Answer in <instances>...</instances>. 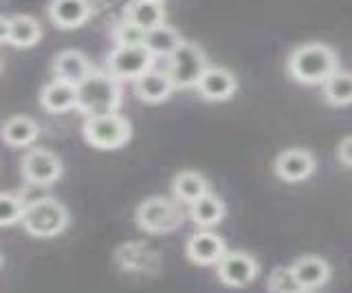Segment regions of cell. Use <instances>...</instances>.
Instances as JSON below:
<instances>
[{
  "label": "cell",
  "instance_id": "83f0119b",
  "mask_svg": "<svg viewBox=\"0 0 352 293\" xmlns=\"http://www.w3.org/2000/svg\"><path fill=\"white\" fill-rule=\"evenodd\" d=\"M337 157H339V161H341L344 166H350V168H352V135L346 137V139L339 144V148H337Z\"/></svg>",
  "mask_w": 352,
  "mask_h": 293
},
{
  "label": "cell",
  "instance_id": "3957f363",
  "mask_svg": "<svg viewBox=\"0 0 352 293\" xmlns=\"http://www.w3.org/2000/svg\"><path fill=\"white\" fill-rule=\"evenodd\" d=\"M69 225V212L55 199L42 197L27 205V212L22 216V227L27 234L36 238H53L66 230Z\"/></svg>",
  "mask_w": 352,
  "mask_h": 293
},
{
  "label": "cell",
  "instance_id": "8fae6325",
  "mask_svg": "<svg viewBox=\"0 0 352 293\" xmlns=\"http://www.w3.org/2000/svg\"><path fill=\"white\" fill-rule=\"evenodd\" d=\"M185 254L194 265L209 267V265H218L223 260V256L227 254V245L218 234L203 230L187 241Z\"/></svg>",
  "mask_w": 352,
  "mask_h": 293
},
{
  "label": "cell",
  "instance_id": "d4e9b609",
  "mask_svg": "<svg viewBox=\"0 0 352 293\" xmlns=\"http://www.w3.org/2000/svg\"><path fill=\"white\" fill-rule=\"evenodd\" d=\"M27 201L22 194L16 192H3L0 194V225L11 227L16 223H22V216L27 212Z\"/></svg>",
  "mask_w": 352,
  "mask_h": 293
},
{
  "label": "cell",
  "instance_id": "cb8c5ba5",
  "mask_svg": "<svg viewBox=\"0 0 352 293\" xmlns=\"http://www.w3.org/2000/svg\"><path fill=\"white\" fill-rule=\"evenodd\" d=\"M324 97L333 106L352 104V73L337 71L324 82Z\"/></svg>",
  "mask_w": 352,
  "mask_h": 293
},
{
  "label": "cell",
  "instance_id": "44dd1931",
  "mask_svg": "<svg viewBox=\"0 0 352 293\" xmlns=\"http://www.w3.org/2000/svg\"><path fill=\"white\" fill-rule=\"evenodd\" d=\"M172 192L174 197L183 201V203H194L207 194V179L201 175V172H194V170H183L179 175L174 177L172 181Z\"/></svg>",
  "mask_w": 352,
  "mask_h": 293
},
{
  "label": "cell",
  "instance_id": "9a60e30c",
  "mask_svg": "<svg viewBox=\"0 0 352 293\" xmlns=\"http://www.w3.org/2000/svg\"><path fill=\"white\" fill-rule=\"evenodd\" d=\"M174 91V84L170 80L168 71H157L150 69L141 75L139 80H135V93L141 102L146 104H159L165 102Z\"/></svg>",
  "mask_w": 352,
  "mask_h": 293
},
{
  "label": "cell",
  "instance_id": "e0dca14e",
  "mask_svg": "<svg viewBox=\"0 0 352 293\" xmlns=\"http://www.w3.org/2000/svg\"><path fill=\"white\" fill-rule=\"evenodd\" d=\"M291 267L295 271L297 280H300V285L304 287V291L319 289L330 280V265L319 256H302V258H297Z\"/></svg>",
  "mask_w": 352,
  "mask_h": 293
},
{
  "label": "cell",
  "instance_id": "6da1fadb",
  "mask_svg": "<svg viewBox=\"0 0 352 293\" xmlns=\"http://www.w3.org/2000/svg\"><path fill=\"white\" fill-rule=\"evenodd\" d=\"M121 104V86L108 71H91L77 84V111L86 117L117 113Z\"/></svg>",
  "mask_w": 352,
  "mask_h": 293
},
{
  "label": "cell",
  "instance_id": "ffe728a7",
  "mask_svg": "<svg viewBox=\"0 0 352 293\" xmlns=\"http://www.w3.org/2000/svg\"><path fill=\"white\" fill-rule=\"evenodd\" d=\"M223 216H225V203L212 192H207L198 201L190 203V219L198 227H203V230H209V227L218 225L223 221Z\"/></svg>",
  "mask_w": 352,
  "mask_h": 293
},
{
  "label": "cell",
  "instance_id": "ac0fdd59",
  "mask_svg": "<svg viewBox=\"0 0 352 293\" xmlns=\"http://www.w3.org/2000/svg\"><path fill=\"white\" fill-rule=\"evenodd\" d=\"M91 16V3L88 0H51L49 18L58 27H80Z\"/></svg>",
  "mask_w": 352,
  "mask_h": 293
},
{
  "label": "cell",
  "instance_id": "484cf974",
  "mask_svg": "<svg viewBox=\"0 0 352 293\" xmlns=\"http://www.w3.org/2000/svg\"><path fill=\"white\" fill-rule=\"evenodd\" d=\"M269 291L271 293H306L297 280L293 267H275L269 276Z\"/></svg>",
  "mask_w": 352,
  "mask_h": 293
},
{
  "label": "cell",
  "instance_id": "277c9868",
  "mask_svg": "<svg viewBox=\"0 0 352 293\" xmlns=\"http://www.w3.org/2000/svg\"><path fill=\"white\" fill-rule=\"evenodd\" d=\"M82 133L91 146H95L99 150H115L119 146H124L130 139L132 128L124 115L106 113V115L86 117Z\"/></svg>",
  "mask_w": 352,
  "mask_h": 293
},
{
  "label": "cell",
  "instance_id": "7402d4cb",
  "mask_svg": "<svg viewBox=\"0 0 352 293\" xmlns=\"http://www.w3.org/2000/svg\"><path fill=\"white\" fill-rule=\"evenodd\" d=\"M126 16L132 23H137L141 29L150 31L154 27L163 25L165 12L159 0H130L126 7Z\"/></svg>",
  "mask_w": 352,
  "mask_h": 293
},
{
  "label": "cell",
  "instance_id": "5b68a950",
  "mask_svg": "<svg viewBox=\"0 0 352 293\" xmlns=\"http://www.w3.org/2000/svg\"><path fill=\"white\" fill-rule=\"evenodd\" d=\"M207 69L205 53L196 42L183 40L168 56V75L174 84V89H190L196 86L201 75Z\"/></svg>",
  "mask_w": 352,
  "mask_h": 293
},
{
  "label": "cell",
  "instance_id": "4316f807",
  "mask_svg": "<svg viewBox=\"0 0 352 293\" xmlns=\"http://www.w3.org/2000/svg\"><path fill=\"white\" fill-rule=\"evenodd\" d=\"M113 40L115 45H143L146 42V29H141L128 16H124L113 25Z\"/></svg>",
  "mask_w": 352,
  "mask_h": 293
},
{
  "label": "cell",
  "instance_id": "ba28073f",
  "mask_svg": "<svg viewBox=\"0 0 352 293\" xmlns=\"http://www.w3.org/2000/svg\"><path fill=\"white\" fill-rule=\"evenodd\" d=\"M20 172L29 186L44 188L62 177V161L58 155L51 153L47 148H31L29 153L22 157Z\"/></svg>",
  "mask_w": 352,
  "mask_h": 293
},
{
  "label": "cell",
  "instance_id": "4fadbf2b",
  "mask_svg": "<svg viewBox=\"0 0 352 293\" xmlns=\"http://www.w3.org/2000/svg\"><path fill=\"white\" fill-rule=\"evenodd\" d=\"M236 86L238 84L231 71L223 67H207L196 84V91L207 102H225L236 93Z\"/></svg>",
  "mask_w": 352,
  "mask_h": 293
},
{
  "label": "cell",
  "instance_id": "7c38bea8",
  "mask_svg": "<svg viewBox=\"0 0 352 293\" xmlns=\"http://www.w3.org/2000/svg\"><path fill=\"white\" fill-rule=\"evenodd\" d=\"M273 168H275V175L282 181L300 183L315 172V159L311 153H306L302 148H289L278 155Z\"/></svg>",
  "mask_w": 352,
  "mask_h": 293
},
{
  "label": "cell",
  "instance_id": "30bf717a",
  "mask_svg": "<svg viewBox=\"0 0 352 293\" xmlns=\"http://www.w3.org/2000/svg\"><path fill=\"white\" fill-rule=\"evenodd\" d=\"M0 36H3L5 45L25 49L40 40V23L27 14L3 16L0 18Z\"/></svg>",
  "mask_w": 352,
  "mask_h": 293
},
{
  "label": "cell",
  "instance_id": "7a4b0ae2",
  "mask_svg": "<svg viewBox=\"0 0 352 293\" xmlns=\"http://www.w3.org/2000/svg\"><path fill=\"white\" fill-rule=\"evenodd\" d=\"M286 67L295 82L324 84L330 75L337 73V53L322 42H306L293 49Z\"/></svg>",
  "mask_w": 352,
  "mask_h": 293
},
{
  "label": "cell",
  "instance_id": "603a6c76",
  "mask_svg": "<svg viewBox=\"0 0 352 293\" xmlns=\"http://www.w3.org/2000/svg\"><path fill=\"white\" fill-rule=\"evenodd\" d=\"M181 42L183 38L179 36V31H174L168 25H159L146 31V42H143V45L152 51V56H170Z\"/></svg>",
  "mask_w": 352,
  "mask_h": 293
},
{
  "label": "cell",
  "instance_id": "5bb4252c",
  "mask_svg": "<svg viewBox=\"0 0 352 293\" xmlns=\"http://www.w3.org/2000/svg\"><path fill=\"white\" fill-rule=\"evenodd\" d=\"M40 104L49 113H69L71 108H77V86L53 78L42 86Z\"/></svg>",
  "mask_w": 352,
  "mask_h": 293
},
{
  "label": "cell",
  "instance_id": "9c48e42d",
  "mask_svg": "<svg viewBox=\"0 0 352 293\" xmlns=\"http://www.w3.org/2000/svg\"><path fill=\"white\" fill-rule=\"evenodd\" d=\"M258 260L247 252H227L223 260L216 265V274L220 282L227 287H247L258 278Z\"/></svg>",
  "mask_w": 352,
  "mask_h": 293
},
{
  "label": "cell",
  "instance_id": "8992f818",
  "mask_svg": "<svg viewBox=\"0 0 352 293\" xmlns=\"http://www.w3.org/2000/svg\"><path fill=\"white\" fill-rule=\"evenodd\" d=\"M137 225L150 234H170L183 223V210L165 197H150L137 208Z\"/></svg>",
  "mask_w": 352,
  "mask_h": 293
},
{
  "label": "cell",
  "instance_id": "d6986e66",
  "mask_svg": "<svg viewBox=\"0 0 352 293\" xmlns=\"http://www.w3.org/2000/svg\"><path fill=\"white\" fill-rule=\"evenodd\" d=\"M40 135V126L27 115H14L9 117L3 126V139L14 148L31 146L36 137Z\"/></svg>",
  "mask_w": 352,
  "mask_h": 293
},
{
  "label": "cell",
  "instance_id": "2e32d148",
  "mask_svg": "<svg viewBox=\"0 0 352 293\" xmlns=\"http://www.w3.org/2000/svg\"><path fill=\"white\" fill-rule=\"evenodd\" d=\"M91 71L93 69H91V64H88L86 56L77 49H64L53 58V75L73 86L80 84Z\"/></svg>",
  "mask_w": 352,
  "mask_h": 293
},
{
  "label": "cell",
  "instance_id": "52a82bcc",
  "mask_svg": "<svg viewBox=\"0 0 352 293\" xmlns=\"http://www.w3.org/2000/svg\"><path fill=\"white\" fill-rule=\"evenodd\" d=\"M152 51L146 45H115L108 53L106 67L119 82L139 80L143 73L152 69Z\"/></svg>",
  "mask_w": 352,
  "mask_h": 293
}]
</instances>
